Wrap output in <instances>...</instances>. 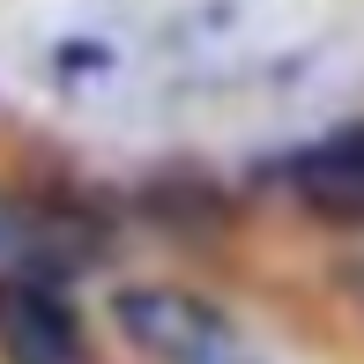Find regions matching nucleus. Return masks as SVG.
Returning a JSON list of instances; mask_svg holds the SVG:
<instances>
[{
    "mask_svg": "<svg viewBox=\"0 0 364 364\" xmlns=\"http://www.w3.org/2000/svg\"><path fill=\"white\" fill-rule=\"evenodd\" d=\"M119 320L141 350H156L164 364H245L238 335L216 320L208 305L193 297H171V290H127L119 297Z\"/></svg>",
    "mask_w": 364,
    "mask_h": 364,
    "instance_id": "nucleus-1",
    "label": "nucleus"
},
{
    "mask_svg": "<svg viewBox=\"0 0 364 364\" xmlns=\"http://www.w3.org/2000/svg\"><path fill=\"white\" fill-rule=\"evenodd\" d=\"M283 178L327 216H364V127H342V134L297 149L283 164Z\"/></svg>",
    "mask_w": 364,
    "mask_h": 364,
    "instance_id": "nucleus-2",
    "label": "nucleus"
}]
</instances>
